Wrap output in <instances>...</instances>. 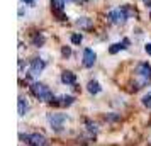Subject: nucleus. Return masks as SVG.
Returning <instances> with one entry per match:
<instances>
[{
    "label": "nucleus",
    "instance_id": "obj_17",
    "mask_svg": "<svg viewBox=\"0 0 151 146\" xmlns=\"http://www.w3.org/2000/svg\"><path fill=\"white\" fill-rule=\"evenodd\" d=\"M63 105H71L73 104V97H63Z\"/></svg>",
    "mask_w": 151,
    "mask_h": 146
},
{
    "label": "nucleus",
    "instance_id": "obj_11",
    "mask_svg": "<svg viewBox=\"0 0 151 146\" xmlns=\"http://www.w3.org/2000/svg\"><path fill=\"white\" fill-rule=\"evenodd\" d=\"M100 90H102V88H100V85L97 83L95 80L88 82V92H90V93H99Z\"/></svg>",
    "mask_w": 151,
    "mask_h": 146
},
{
    "label": "nucleus",
    "instance_id": "obj_21",
    "mask_svg": "<svg viewBox=\"0 0 151 146\" xmlns=\"http://www.w3.org/2000/svg\"><path fill=\"white\" fill-rule=\"evenodd\" d=\"M66 2H70V0H66Z\"/></svg>",
    "mask_w": 151,
    "mask_h": 146
},
{
    "label": "nucleus",
    "instance_id": "obj_19",
    "mask_svg": "<svg viewBox=\"0 0 151 146\" xmlns=\"http://www.w3.org/2000/svg\"><path fill=\"white\" fill-rule=\"evenodd\" d=\"M146 53H148V55H151V42H148V44H146Z\"/></svg>",
    "mask_w": 151,
    "mask_h": 146
},
{
    "label": "nucleus",
    "instance_id": "obj_10",
    "mask_svg": "<svg viewBox=\"0 0 151 146\" xmlns=\"http://www.w3.org/2000/svg\"><path fill=\"white\" fill-rule=\"evenodd\" d=\"M29 105H27V100L24 97H19V116H26Z\"/></svg>",
    "mask_w": 151,
    "mask_h": 146
},
{
    "label": "nucleus",
    "instance_id": "obj_12",
    "mask_svg": "<svg viewBox=\"0 0 151 146\" xmlns=\"http://www.w3.org/2000/svg\"><path fill=\"white\" fill-rule=\"evenodd\" d=\"M51 5H53V9H55V12L63 10V7H65V0H51Z\"/></svg>",
    "mask_w": 151,
    "mask_h": 146
},
{
    "label": "nucleus",
    "instance_id": "obj_4",
    "mask_svg": "<svg viewBox=\"0 0 151 146\" xmlns=\"http://www.w3.org/2000/svg\"><path fill=\"white\" fill-rule=\"evenodd\" d=\"M95 53L92 51V49H83V66H87V68H92L93 65H95Z\"/></svg>",
    "mask_w": 151,
    "mask_h": 146
},
{
    "label": "nucleus",
    "instance_id": "obj_20",
    "mask_svg": "<svg viewBox=\"0 0 151 146\" xmlns=\"http://www.w3.org/2000/svg\"><path fill=\"white\" fill-rule=\"evenodd\" d=\"M144 4H146V7H151V0H143Z\"/></svg>",
    "mask_w": 151,
    "mask_h": 146
},
{
    "label": "nucleus",
    "instance_id": "obj_7",
    "mask_svg": "<svg viewBox=\"0 0 151 146\" xmlns=\"http://www.w3.org/2000/svg\"><path fill=\"white\" fill-rule=\"evenodd\" d=\"M137 75H141V77L144 78H151V66L148 65V63H141L139 66H137Z\"/></svg>",
    "mask_w": 151,
    "mask_h": 146
},
{
    "label": "nucleus",
    "instance_id": "obj_6",
    "mask_svg": "<svg viewBox=\"0 0 151 146\" xmlns=\"http://www.w3.org/2000/svg\"><path fill=\"white\" fill-rule=\"evenodd\" d=\"M42 70H44V61L39 60V58H34L31 61V71H32V75H39Z\"/></svg>",
    "mask_w": 151,
    "mask_h": 146
},
{
    "label": "nucleus",
    "instance_id": "obj_15",
    "mask_svg": "<svg viewBox=\"0 0 151 146\" xmlns=\"http://www.w3.org/2000/svg\"><path fill=\"white\" fill-rule=\"evenodd\" d=\"M42 42H44V37H42V36H36L34 39H32V44H34V46H41Z\"/></svg>",
    "mask_w": 151,
    "mask_h": 146
},
{
    "label": "nucleus",
    "instance_id": "obj_2",
    "mask_svg": "<svg viewBox=\"0 0 151 146\" xmlns=\"http://www.w3.org/2000/svg\"><path fill=\"white\" fill-rule=\"evenodd\" d=\"M65 121H66V114H48V122L55 127L56 131L61 129Z\"/></svg>",
    "mask_w": 151,
    "mask_h": 146
},
{
    "label": "nucleus",
    "instance_id": "obj_9",
    "mask_svg": "<svg viewBox=\"0 0 151 146\" xmlns=\"http://www.w3.org/2000/svg\"><path fill=\"white\" fill-rule=\"evenodd\" d=\"M76 26L80 29H90L93 26V22H92V19H88V17H80V19L76 21Z\"/></svg>",
    "mask_w": 151,
    "mask_h": 146
},
{
    "label": "nucleus",
    "instance_id": "obj_18",
    "mask_svg": "<svg viewBox=\"0 0 151 146\" xmlns=\"http://www.w3.org/2000/svg\"><path fill=\"white\" fill-rule=\"evenodd\" d=\"M87 126H88V129H90V131H97L95 124H92V122H87Z\"/></svg>",
    "mask_w": 151,
    "mask_h": 146
},
{
    "label": "nucleus",
    "instance_id": "obj_14",
    "mask_svg": "<svg viewBox=\"0 0 151 146\" xmlns=\"http://www.w3.org/2000/svg\"><path fill=\"white\" fill-rule=\"evenodd\" d=\"M82 41H83L82 34H73L71 36V42H73V44H80Z\"/></svg>",
    "mask_w": 151,
    "mask_h": 146
},
{
    "label": "nucleus",
    "instance_id": "obj_3",
    "mask_svg": "<svg viewBox=\"0 0 151 146\" xmlns=\"http://www.w3.org/2000/svg\"><path fill=\"white\" fill-rule=\"evenodd\" d=\"M109 19L112 22H116V24H121L127 19V12H126V9H116V10H110L109 12Z\"/></svg>",
    "mask_w": 151,
    "mask_h": 146
},
{
    "label": "nucleus",
    "instance_id": "obj_1",
    "mask_svg": "<svg viewBox=\"0 0 151 146\" xmlns=\"http://www.w3.org/2000/svg\"><path fill=\"white\" fill-rule=\"evenodd\" d=\"M31 90H32V93H34L39 100H44V102L53 100V93L48 90V87H44L42 83H32Z\"/></svg>",
    "mask_w": 151,
    "mask_h": 146
},
{
    "label": "nucleus",
    "instance_id": "obj_8",
    "mask_svg": "<svg viewBox=\"0 0 151 146\" xmlns=\"http://www.w3.org/2000/svg\"><path fill=\"white\" fill-rule=\"evenodd\" d=\"M75 73H71V71H63V75H61V82L63 83H66V85H75Z\"/></svg>",
    "mask_w": 151,
    "mask_h": 146
},
{
    "label": "nucleus",
    "instance_id": "obj_5",
    "mask_svg": "<svg viewBox=\"0 0 151 146\" xmlns=\"http://www.w3.org/2000/svg\"><path fill=\"white\" fill-rule=\"evenodd\" d=\"M27 141L32 146H44V145H46V138H44L42 134H37V132H34V134H29Z\"/></svg>",
    "mask_w": 151,
    "mask_h": 146
},
{
    "label": "nucleus",
    "instance_id": "obj_16",
    "mask_svg": "<svg viewBox=\"0 0 151 146\" xmlns=\"http://www.w3.org/2000/svg\"><path fill=\"white\" fill-rule=\"evenodd\" d=\"M61 55H63V56H66V58H68V56L71 55V49H70L68 46H63V48H61Z\"/></svg>",
    "mask_w": 151,
    "mask_h": 146
},
{
    "label": "nucleus",
    "instance_id": "obj_13",
    "mask_svg": "<svg viewBox=\"0 0 151 146\" xmlns=\"http://www.w3.org/2000/svg\"><path fill=\"white\" fill-rule=\"evenodd\" d=\"M143 105L144 107H151V92L146 93V95L143 97Z\"/></svg>",
    "mask_w": 151,
    "mask_h": 146
}]
</instances>
